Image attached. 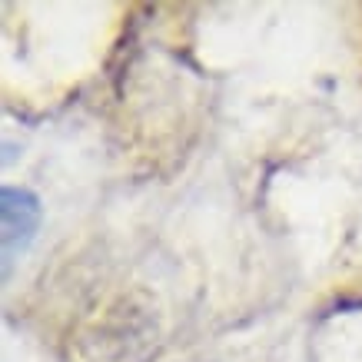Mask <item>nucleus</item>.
<instances>
[{
  "label": "nucleus",
  "instance_id": "f257e3e1",
  "mask_svg": "<svg viewBox=\"0 0 362 362\" xmlns=\"http://www.w3.org/2000/svg\"><path fill=\"white\" fill-rule=\"evenodd\" d=\"M44 220V206L40 197L27 187H4L0 193V240H4V269H11V263L21 256L40 230Z\"/></svg>",
  "mask_w": 362,
  "mask_h": 362
}]
</instances>
